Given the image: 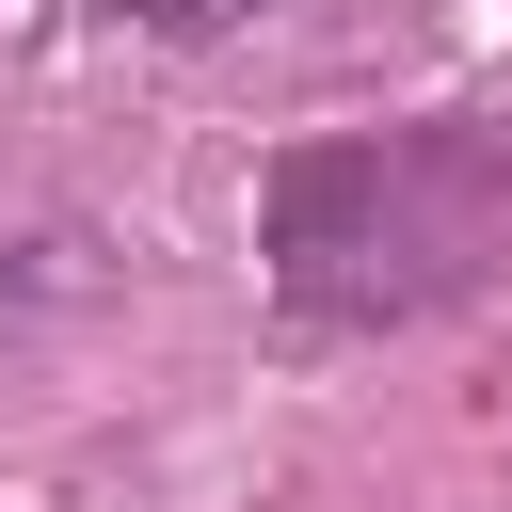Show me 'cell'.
<instances>
[{
    "instance_id": "1",
    "label": "cell",
    "mask_w": 512,
    "mask_h": 512,
    "mask_svg": "<svg viewBox=\"0 0 512 512\" xmlns=\"http://www.w3.org/2000/svg\"><path fill=\"white\" fill-rule=\"evenodd\" d=\"M256 272L320 336L432 320L512 272V128L416 112V128H320L256 176Z\"/></svg>"
},
{
    "instance_id": "2",
    "label": "cell",
    "mask_w": 512,
    "mask_h": 512,
    "mask_svg": "<svg viewBox=\"0 0 512 512\" xmlns=\"http://www.w3.org/2000/svg\"><path fill=\"white\" fill-rule=\"evenodd\" d=\"M112 32H160V48H208V32H240L256 0H96Z\"/></svg>"
}]
</instances>
